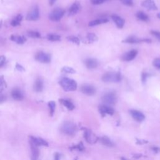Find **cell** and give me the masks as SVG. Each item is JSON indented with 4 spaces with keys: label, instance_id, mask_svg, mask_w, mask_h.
Here are the masks:
<instances>
[{
    "label": "cell",
    "instance_id": "30",
    "mask_svg": "<svg viewBox=\"0 0 160 160\" xmlns=\"http://www.w3.org/2000/svg\"><path fill=\"white\" fill-rule=\"evenodd\" d=\"M47 39L51 41H59L61 40V36L58 34H49L47 36Z\"/></svg>",
    "mask_w": 160,
    "mask_h": 160
},
{
    "label": "cell",
    "instance_id": "14",
    "mask_svg": "<svg viewBox=\"0 0 160 160\" xmlns=\"http://www.w3.org/2000/svg\"><path fill=\"white\" fill-rule=\"evenodd\" d=\"M99 111L102 115V116H104L106 114L113 115L114 114V109L106 104H102L99 106Z\"/></svg>",
    "mask_w": 160,
    "mask_h": 160
},
{
    "label": "cell",
    "instance_id": "2",
    "mask_svg": "<svg viewBox=\"0 0 160 160\" xmlns=\"http://www.w3.org/2000/svg\"><path fill=\"white\" fill-rule=\"evenodd\" d=\"M122 77L120 71H111L104 73L101 80L104 83H118L121 81Z\"/></svg>",
    "mask_w": 160,
    "mask_h": 160
},
{
    "label": "cell",
    "instance_id": "40",
    "mask_svg": "<svg viewBox=\"0 0 160 160\" xmlns=\"http://www.w3.org/2000/svg\"><path fill=\"white\" fill-rule=\"evenodd\" d=\"M90 1H91V3L93 4L98 5V4H101L103 3H104L105 1H108V0H90Z\"/></svg>",
    "mask_w": 160,
    "mask_h": 160
},
{
    "label": "cell",
    "instance_id": "3",
    "mask_svg": "<svg viewBox=\"0 0 160 160\" xmlns=\"http://www.w3.org/2000/svg\"><path fill=\"white\" fill-rule=\"evenodd\" d=\"M78 130L76 124L72 121H64L61 126V131L65 134L74 135Z\"/></svg>",
    "mask_w": 160,
    "mask_h": 160
},
{
    "label": "cell",
    "instance_id": "28",
    "mask_svg": "<svg viewBox=\"0 0 160 160\" xmlns=\"http://www.w3.org/2000/svg\"><path fill=\"white\" fill-rule=\"evenodd\" d=\"M86 39L89 43H92L96 41L98 38V36L94 33H88V34L86 35Z\"/></svg>",
    "mask_w": 160,
    "mask_h": 160
},
{
    "label": "cell",
    "instance_id": "35",
    "mask_svg": "<svg viewBox=\"0 0 160 160\" xmlns=\"http://www.w3.org/2000/svg\"><path fill=\"white\" fill-rule=\"evenodd\" d=\"M151 76V74L149 73L142 72V73H141V81H142V83L143 84L146 83L147 79Z\"/></svg>",
    "mask_w": 160,
    "mask_h": 160
},
{
    "label": "cell",
    "instance_id": "21",
    "mask_svg": "<svg viewBox=\"0 0 160 160\" xmlns=\"http://www.w3.org/2000/svg\"><path fill=\"white\" fill-rule=\"evenodd\" d=\"M44 87L43 81L41 78H38L36 81H35L34 85H33V89L36 92L40 93L43 91Z\"/></svg>",
    "mask_w": 160,
    "mask_h": 160
},
{
    "label": "cell",
    "instance_id": "1",
    "mask_svg": "<svg viewBox=\"0 0 160 160\" xmlns=\"http://www.w3.org/2000/svg\"><path fill=\"white\" fill-rule=\"evenodd\" d=\"M59 84L65 91H74L77 89V83L74 79L64 77L60 79Z\"/></svg>",
    "mask_w": 160,
    "mask_h": 160
},
{
    "label": "cell",
    "instance_id": "6",
    "mask_svg": "<svg viewBox=\"0 0 160 160\" xmlns=\"http://www.w3.org/2000/svg\"><path fill=\"white\" fill-rule=\"evenodd\" d=\"M122 43H128V44H136V43H151V39L149 38H139L135 37L134 36H129L125 39L123 40Z\"/></svg>",
    "mask_w": 160,
    "mask_h": 160
},
{
    "label": "cell",
    "instance_id": "46",
    "mask_svg": "<svg viewBox=\"0 0 160 160\" xmlns=\"http://www.w3.org/2000/svg\"><path fill=\"white\" fill-rule=\"evenodd\" d=\"M153 150L154 151L158 152V148H153Z\"/></svg>",
    "mask_w": 160,
    "mask_h": 160
},
{
    "label": "cell",
    "instance_id": "44",
    "mask_svg": "<svg viewBox=\"0 0 160 160\" xmlns=\"http://www.w3.org/2000/svg\"><path fill=\"white\" fill-rule=\"evenodd\" d=\"M16 69L18 70H19V71H24V69L23 68V67L21 66V65L18 64H16Z\"/></svg>",
    "mask_w": 160,
    "mask_h": 160
},
{
    "label": "cell",
    "instance_id": "22",
    "mask_svg": "<svg viewBox=\"0 0 160 160\" xmlns=\"http://www.w3.org/2000/svg\"><path fill=\"white\" fill-rule=\"evenodd\" d=\"M10 39L18 44H23L26 41V39L23 36L19 35H11L10 36Z\"/></svg>",
    "mask_w": 160,
    "mask_h": 160
},
{
    "label": "cell",
    "instance_id": "42",
    "mask_svg": "<svg viewBox=\"0 0 160 160\" xmlns=\"http://www.w3.org/2000/svg\"><path fill=\"white\" fill-rule=\"evenodd\" d=\"M6 99H7V98L4 94L0 93V104L4 103V101H6Z\"/></svg>",
    "mask_w": 160,
    "mask_h": 160
},
{
    "label": "cell",
    "instance_id": "19",
    "mask_svg": "<svg viewBox=\"0 0 160 160\" xmlns=\"http://www.w3.org/2000/svg\"><path fill=\"white\" fill-rule=\"evenodd\" d=\"M30 146H31V160H38L39 156L40 154L39 149L38 148V146L34 144L31 142H29Z\"/></svg>",
    "mask_w": 160,
    "mask_h": 160
},
{
    "label": "cell",
    "instance_id": "13",
    "mask_svg": "<svg viewBox=\"0 0 160 160\" xmlns=\"http://www.w3.org/2000/svg\"><path fill=\"white\" fill-rule=\"evenodd\" d=\"M11 95L12 98L16 101H22L24 99V94L21 89L18 88H14L12 89Z\"/></svg>",
    "mask_w": 160,
    "mask_h": 160
},
{
    "label": "cell",
    "instance_id": "41",
    "mask_svg": "<svg viewBox=\"0 0 160 160\" xmlns=\"http://www.w3.org/2000/svg\"><path fill=\"white\" fill-rule=\"evenodd\" d=\"M6 62V57L4 55H1L0 56V68L2 67Z\"/></svg>",
    "mask_w": 160,
    "mask_h": 160
},
{
    "label": "cell",
    "instance_id": "31",
    "mask_svg": "<svg viewBox=\"0 0 160 160\" xmlns=\"http://www.w3.org/2000/svg\"><path fill=\"white\" fill-rule=\"evenodd\" d=\"M48 107L49 109V114L51 116H53L55 111V108H56V103L54 101H51L48 102Z\"/></svg>",
    "mask_w": 160,
    "mask_h": 160
},
{
    "label": "cell",
    "instance_id": "4",
    "mask_svg": "<svg viewBox=\"0 0 160 160\" xmlns=\"http://www.w3.org/2000/svg\"><path fill=\"white\" fill-rule=\"evenodd\" d=\"M103 102L106 105H114L117 102L116 94L114 91H109L105 93L102 97Z\"/></svg>",
    "mask_w": 160,
    "mask_h": 160
},
{
    "label": "cell",
    "instance_id": "9",
    "mask_svg": "<svg viewBox=\"0 0 160 160\" xmlns=\"http://www.w3.org/2000/svg\"><path fill=\"white\" fill-rule=\"evenodd\" d=\"M80 91L83 94L87 95V96H93L96 93V90L95 87L92 86V85L84 84L80 88Z\"/></svg>",
    "mask_w": 160,
    "mask_h": 160
},
{
    "label": "cell",
    "instance_id": "43",
    "mask_svg": "<svg viewBox=\"0 0 160 160\" xmlns=\"http://www.w3.org/2000/svg\"><path fill=\"white\" fill-rule=\"evenodd\" d=\"M54 160H60V154L58 153H56L54 154Z\"/></svg>",
    "mask_w": 160,
    "mask_h": 160
},
{
    "label": "cell",
    "instance_id": "36",
    "mask_svg": "<svg viewBox=\"0 0 160 160\" xmlns=\"http://www.w3.org/2000/svg\"><path fill=\"white\" fill-rule=\"evenodd\" d=\"M70 149H78L79 150V151H83V150L84 149V147L83 146V144L81 142L79 144L70 148Z\"/></svg>",
    "mask_w": 160,
    "mask_h": 160
},
{
    "label": "cell",
    "instance_id": "10",
    "mask_svg": "<svg viewBox=\"0 0 160 160\" xmlns=\"http://www.w3.org/2000/svg\"><path fill=\"white\" fill-rule=\"evenodd\" d=\"M84 137L86 141L90 144L96 143L98 139V138L89 129L84 130Z\"/></svg>",
    "mask_w": 160,
    "mask_h": 160
},
{
    "label": "cell",
    "instance_id": "15",
    "mask_svg": "<svg viewBox=\"0 0 160 160\" xmlns=\"http://www.w3.org/2000/svg\"><path fill=\"white\" fill-rule=\"evenodd\" d=\"M141 6L150 11H156L158 7L155 4L154 0H144L141 3Z\"/></svg>",
    "mask_w": 160,
    "mask_h": 160
},
{
    "label": "cell",
    "instance_id": "48",
    "mask_svg": "<svg viewBox=\"0 0 160 160\" xmlns=\"http://www.w3.org/2000/svg\"><path fill=\"white\" fill-rule=\"evenodd\" d=\"M121 160H126V159L124 158H121Z\"/></svg>",
    "mask_w": 160,
    "mask_h": 160
},
{
    "label": "cell",
    "instance_id": "34",
    "mask_svg": "<svg viewBox=\"0 0 160 160\" xmlns=\"http://www.w3.org/2000/svg\"><path fill=\"white\" fill-rule=\"evenodd\" d=\"M28 36L31 37L32 38H41V34L38 31H30L28 32Z\"/></svg>",
    "mask_w": 160,
    "mask_h": 160
},
{
    "label": "cell",
    "instance_id": "7",
    "mask_svg": "<svg viewBox=\"0 0 160 160\" xmlns=\"http://www.w3.org/2000/svg\"><path fill=\"white\" fill-rule=\"evenodd\" d=\"M35 59L37 61L41 63H49L51 62V56L48 53H46L43 51L38 52L35 54Z\"/></svg>",
    "mask_w": 160,
    "mask_h": 160
},
{
    "label": "cell",
    "instance_id": "29",
    "mask_svg": "<svg viewBox=\"0 0 160 160\" xmlns=\"http://www.w3.org/2000/svg\"><path fill=\"white\" fill-rule=\"evenodd\" d=\"M7 84L5 81L4 76H0V93H1L6 88Z\"/></svg>",
    "mask_w": 160,
    "mask_h": 160
},
{
    "label": "cell",
    "instance_id": "32",
    "mask_svg": "<svg viewBox=\"0 0 160 160\" xmlns=\"http://www.w3.org/2000/svg\"><path fill=\"white\" fill-rule=\"evenodd\" d=\"M61 72L64 73H68V74H74L76 73V70L73 69L71 67H69V66H64L61 69Z\"/></svg>",
    "mask_w": 160,
    "mask_h": 160
},
{
    "label": "cell",
    "instance_id": "16",
    "mask_svg": "<svg viewBox=\"0 0 160 160\" xmlns=\"http://www.w3.org/2000/svg\"><path fill=\"white\" fill-rule=\"evenodd\" d=\"M80 9H81V4H80L79 2L78 1H74L69 8L68 15L69 16H73L78 13Z\"/></svg>",
    "mask_w": 160,
    "mask_h": 160
},
{
    "label": "cell",
    "instance_id": "26",
    "mask_svg": "<svg viewBox=\"0 0 160 160\" xmlns=\"http://www.w3.org/2000/svg\"><path fill=\"white\" fill-rule=\"evenodd\" d=\"M100 141L101 143L104 145V146L108 147H113L114 146L113 143L111 141V140L107 136H103L101 139H100Z\"/></svg>",
    "mask_w": 160,
    "mask_h": 160
},
{
    "label": "cell",
    "instance_id": "38",
    "mask_svg": "<svg viewBox=\"0 0 160 160\" xmlns=\"http://www.w3.org/2000/svg\"><path fill=\"white\" fill-rule=\"evenodd\" d=\"M153 65L158 69H160V58H155L153 62Z\"/></svg>",
    "mask_w": 160,
    "mask_h": 160
},
{
    "label": "cell",
    "instance_id": "27",
    "mask_svg": "<svg viewBox=\"0 0 160 160\" xmlns=\"http://www.w3.org/2000/svg\"><path fill=\"white\" fill-rule=\"evenodd\" d=\"M22 19H23L22 15L21 14H18V16H16V17H15V18L11 21V26H13L14 27L18 26V25L20 24V23H21Z\"/></svg>",
    "mask_w": 160,
    "mask_h": 160
},
{
    "label": "cell",
    "instance_id": "11",
    "mask_svg": "<svg viewBox=\"0 0 160 160\" xmlns=\"http://www.w3.org/2000/svg\"><path fill=\"white\" fill-rule=\"evenodd\" d=\"M138 51L136 49H132L131 51L124 53L121 56V60L123 61H131L136 57Z\"/></svg>",
    "mask_w": 160,
    "mask_h": 160
},
{
    "label": "cell",
    "instance_id": "37",
    "mask_svg": "<svg viewBox=\"0 0 160 160\" xmlns=\"http://www.w3.org/2000/svg\"><path fill=\"white\" fill-rule=\"evenodd\" d=\"M123 4L126 5L128 6H133V0H120Z\"/></svg>",
    "mask_w": 160,
    "mask_h": 160
},
{
    "label": "cell",
    "instance_id": "39",
    "mask_svg": "<svg viewBox=\"0 0 160 160\" xmlns=\"http://www.w3.org/2000/svg\"><path fill=\"white\" fill-rule=\"evenodd\" d=\"M150 33L154 36L155 38H156L159 41H160V32L158 31H154V30H151L150 31Z\"/></svg>",
    "mask_w": 160,
    "mask_h": 160
},
{
    "label": "cell",
    "instance_id": "23",
    "mask_svg": "<svg viewBox=\"0 0 160 160\" xmlns=\"http://www.w3.org/2000/svg\"><path fill=\"white\" fill-rule=\"evenodd\" d=\"M59 101L60 103L62 104L63 106L66 107L68 109H69V111H72L75 108L74 104L71 101H69V99H59Z\"/></svg>",
    "mask_w": 160,
    "mask_h": 160
},
{
    "label": "cell",
    "instance_id": "17",
    "mask_svg": "<svg viewBox=\"0 0 160 160\" xmlns=\"http://www.w3.org/2000/svg\"><path fill=\"white\" fill-rule=\"evenodd\" d=\"M84 64L88 69H93L98 67V62L94 58H87L84 60Z\"/></svg>",
    "mask_w": 160,
    "mask_h": 160
},
{
    "label": "cell",
    "instance_id": "45",
    "mask_svg": "<svg viewBox=\"0 0 160 160\" xmlns=\"http://www.w3.org/2000/svg\"><path fill=\"white\" fill-rule=\"evenodd\" d=\"M56 0H49V4L51 5V6H52V5L54 4V3H55V1H56Z\"/></svg>",
    "mask_w": 160,
    "mask_h": 160
},
{
    "label": "cell",
    "instance_id": "8",
    "mask_svg": "<svg viewBox=\"0 0 160 160\" xmlns=\"http://www.w3.org/2000/svg\"><path fill=\"white\" fill-rule=\"evenodd\" d=\"M39 18V9L38 6H33L28 12L26 19L28 21H36Z\"/></svg>",
    "mask_w": 160,
    "mask_h": 160
},
{
    "label": "cell",
    "instance_id": "25",
    "mask_svg": "<svg viewBox=\"0 0 160 160\" xmlns=\"http://www.w3.org/2000/svg\"><path fill=\"white\" fill-rule=\"evenodd\" d=\"M136 17L139 20H140V21H142L144 22H148L149 19V16H148V15L146 13H144V12L141 11H139L136 13Z\"/></svg>",
    "mask_w": 160,
    "mask_h": 160
},
{
    "label": "cell",
    "instance_id": "20",
    "mask_svg": "<svg viewBox=\"0 0 160 160\" xmlns=\"http://www.w3.org/2000/svg\"><path fill=\"white\" fill-rule=\"evenodd\" d=\"M129 112L131 115V116L137 121L141 122V121H143L145 119L144 115L141 111H138V110L132 109Z\"/></svg>",
    "mask_w": 160,
    "mask_h": 160
},
{
    "label": "cell",
    "instance_id": "5",
    "mask_svg": "<svg viewBox=\"0 0 160 160\" xmlns=\"http://www.w3.org/2000/svg\"><path fill=\"white\" fill-rule=\"evenodd\" d=\"M65 13V11L62 8H56L54 9L53 11L50 13L49 15V18L53 21H58L61 19Z\"/></svg>",
    "mask_w": 160,
    "mask_h": 160
},
{
    "label": "cell",
    "instance_id": "18",
    "mask_svg": "<svg viewBox=\"0 0 160 160\" xmlns=\"http://www.w3.org/2000/svg\"><path fill=\"white\" fill-rule=\"evenodd\" d=\"M111 18L113 20L114 23L116 25V26L119 29H121L124 27L125 24V20L121 16H118L116 14H113L111 16Z\"/></svg>",
    "mask_w": 160,
    "mask_h": 160
},
{
    "label": "cell",
    "instance_id": "33",
    "mask_svg": "<svg viewBox=\"0 0 160 160\" xmlns=\"http://www.w3.org/2000/svg\"><path fill=\"white\" fill-rule=\"evenodd\" d=\"M66 38L69 41H71L77 45H79L80 42H81L80 41V39H79V38L75 36H69Z\"/></svg>",
    "mask_w": 160,
    "mask_h": 160
},
{
    "label": "cell",
    "instance_id": "47",
    "mask_svg": "<svg viewBox=\"0 0 160 160\" xmlns=\"http://www.w3.org/2000/svg\"><path fill=\"white\" fill-rule=\"evenodd\" d=\"M157 17H158L159 19H160V13H158V14H157Z\"/></svg>",
    "mask_w": 160,
    "mask_h": 160
},
{
    "label": "cell",
    "instance_id": "12",
    "mask_svg": "<svg viewBox=\"0 0 160 160\" xmlns=\"http://www.w3.org/2000/svg\"><path fill=\"white\" fill-rule=\"evenodd\" d=\"M29 142H31L34 144L36 145L37 146H49L48 143L46 141H45V140L43 139V138L34 137L33 136H29Z\"/></svg>",
    "mask_w": 160,
    "mask_h": 160
},
{
    "label": "cell",
    "instance_id": "24",
    "mask_svg": "<svg viewBox=\"0 0 160 160\" xmlns=\"http://www.w3.org/2000/svg\"><path fill=\"white\" fill-rule=\"evenodd\" d=\"M109 21V19L107 18H101V19H98L93 20L88 23V26L90 27L97 26V25H99L101 24H105Z\"/></svg>",
    "mask_w": 160,
    "mask_h": 160
}]
</instances>
